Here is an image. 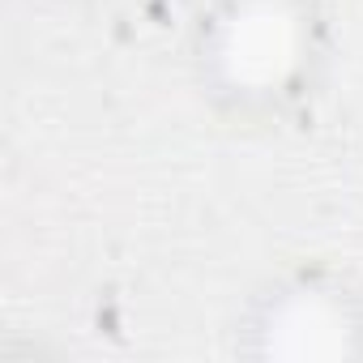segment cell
<instances>
[{"instance_id":"cell-1","label":"cell","mask_w":363,"mask_h":363,"mask_svg":"<svg viewBox=\"0 0 363 363\" xmlns=\"http://www.w3.org/2000/svg\"><path fill=\"white\" fill-rule=\"evenodd\" d=\"M333 60V0H193L189 90L214 124L240 137H274L308 120L329 90Z\"/></svg>"},{"instance_id":"cell-2","label":"cell","mask_w":363,"mask_h":363,"mask_svg":"<svg viewBox=\"0 0 363 363\" xmlns=\"http://www.w3.org/2000/svg\"><path fill=\"white\" fill-rule=\"evenodd\" d=\"M244 363H363V282L333 261H291L265 274L231 320Z\"/></svg>"},{"instance_id":"cell-3","label":"cell","mask_w":363,"mask_h":363,"mask_svg":"<svg viewBox=\"0 0 363 363\" xmlns=\"http://www.w3.org/2000/svg\"><path fill=\"white\" fill-rule=\"evenodd\" d=\"M39 5H48V9H65V13H99V9L116 5V0H39Z\"/></svg>"}]
</instances>
